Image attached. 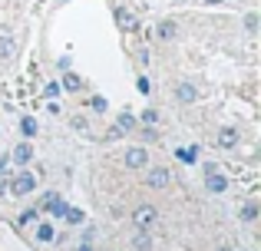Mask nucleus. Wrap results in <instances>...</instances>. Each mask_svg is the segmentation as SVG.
Here are the masks:
<instances>
[{
	"mask_svg": "<svg viewBox=\"0 0 261 251\" xmlns=\"http://www.w3.org/2000/svg\"><path fill=\"white\" fill-rule=\"evenodd\" d=\"M37 221H40V212H37V208H27V212L20 215V225H37Z\"/></svg>",
	"mask_w": 261,
	"mask_h": 251,
	"instance_id": "21",
	"label": "nucleus"
},
{
	"mask_svg": "<svg viewBox=\"0 0 261 251\" xmlns=\"http://www.w3.org/2000/svg\"><path fill=\"white\" fill-rule=\"evenodd\" d=\"M7 169H10V155H0V179H4V175H10Z\"/></svg>",
	"mask_w": 261,
	"mask_h": 251,
	"instance_id": "29",
	"label": "nucleus"
},
{
	"mask_svg": "<svg viewBox=\"0 0 261 251\" xmlns=\"http://www.w3.org/2000/svg\"><path fill=\"white\" fill-rule=\"evenodd\" d=\"M122 135H126V132H122L119 126H109V132H106V142H116V139H122Z\"/></svg>",
	"mask_w": 261,
	"mask_h": 251,
	"instance_id": "27",
	"label": "nucleus"
},
{
	"mask_svg": "<svg viewBox=\"0 0 261 251\" xmlns=\"http://www.w3.org/2000/svg\"><path fill=\"white\" fill-rule=\"evenodd\" d=\"M175 4H185V0H175Z\"/></svg>",
	"mask_w": 261,
	"mask_h": 251,
	"instance_id": "35",
	"label": "nucleus"
},
{
	"mask_svg": "<svg viewBox=\"0 0 261 251\" xmlns=\"http://www.w3.org/2000/svg\"><path fill=\"white\" fill-rule=\"evenodd\" d=\"M126 169L129 172H142V169L149 165V149L146 146H133V149H126Z\"/></svg>",
	"mask_w": 261,
	"mask_h": 251,
	"instance_id": "2",
	"label": "nucleus"
},
{
	"mask_svg": "<svg viewBox=\"0 0 261 251\" xmlns=\"http://www.w3.org/2000/svg\"><path fill=\"white\" fill-rule=\"evenodd\" d=\"M60 90H66V93H80V90H83V79H80L76 73L63 70V79H60Z\"/></svg>",
	"mask_w": 261,
	"mask_h": 251,
	"instance_id": "12",
	"label": "nucleus"
},
{
	"mask_svg": "<svg viewBox=\"0 0 261 251\" xmlns=\"http://www.w3.org/2000/svg\"><path fill=\"white\" fill-rule=\"evenodd\" d=\"M245 30H248V33H255V30H258V13H255V10L245 13Z\"/></svg>",
	"mask_w": 261,
	"mask_h": 251,
	"instance_id": "22",
	"label": "nucleus"
},
{
	"mask_svg": "<svg viewBox=\"0 0 261 251\" xmlns=\"http://www.w3.org/2000/svg\"><path fill=\"white\" fill-rule=\"evenodd\" d=\"M175 159L182 162V165H192V162L198 159V149H195V146H189V149H175Z\"/></svg>",
	"mask_w": 261,
	"mask_h": 251,
	"instance_id": "17",
	"label": "nucleus"
},
{
	"mask_svg": "<svg viewBox=\"0 0 261 251\" xmlns=\"http://www.w3.org/2000/svg\"><path fill=\"white\" fill-rule=\"evenodd\" d=\"M113 13H116V26H119L122 33H126V30H133V26H136V17H133V10H129V7H122V4H119Z\"/></svg>",
	"mask_w": 261,
	"mask_h": 251,
	"instance_id": "10",
	"label": "nucleus"
},
{
	"mask_svg": "<svg viewBox=\"0 0 261 251\" xmlns=\"http://www.w3.org/2000/svg\"><path fill=\"white\" fill-rule=\"evenodd\" d=\"M155 218H159V212H155L152 205H139V208L133 212V225L139 228V232H149V228L155 225Z\"/></svg>",
	"mask_w": 261,
	"mask_h": 251,
	"instance_id": "3",
	"label": "nucleus"
},
{
	"mask_svg": "<svg viewBox=\"0 0 261 251\" xmlns=\"http://www.w3.org/2000/svg\"><path fill=\"white\" fill-rule=\"evenodd\" d=\"M169 182H172L169 169H162V165H146V185H149V188H169Z\"/></svg>",
	"mask_w": 261,
	"mask_h": 251,
	"instance_id": "4",
	"label": "nucleus"
},
{
	"mask_svg": "<svg viewBox=\"0 0 261 251\" xmlns=\"http://www.w3.org/2000/svg\"><path fill=\"white\" fill-rule=\"evenodd\" d=\"M242 142V132H238L235 126H222L218 129V135H215V146L218 149H225V152H231V149Z\"/></svg>",
	"mask_w": 261,
	"mask_h": 251,
	"instance_id": "6",
	"label": "nucleus"
},
{
	"mask_svg": "<svg viewBox=\"0 0 261 251\" xmlns=\"http://www.w3.org/2000/svg\"><path fill=\"white\" fill-rule=\"evenodd\" d=\"M43 93H46V99H57L63 90H60V83H46V90H43Z\"/></svg>",
	"mask_w": 261,
	"mask_h": 251,
	"instance_id": "26",
	"label": "nucleus"
},
{
	"mask_svg": "<svg viewBox=\"0 0 261 251\" xmlns=\"http://www.w3.org/2000/svg\"><path fill=\"white\" fill-rule=\"evenodd\" d=\"M215 251H235V248H231V245H218Z\"/></svg>",
	"mask_w": 261,
	"mask_h": 251,
	"instance_id": "32",
	"label": "nucleus"
},
{
	"mask_svg": "<svg viewBox=\"0 0 261 251\" xmlns=\"http://www.w3.org/2000/svg\"><path fill=\"white\" fill-rule=\"evenodd\" d=\"M37 132H40L37 119H30V116H23V119H20V135H23V139H33Z\"/></svg>",
	"mask_w": 261,
	"mask_h": 251,
	"instance_id": "15",
	"label": "nucleus"
},
{
	"mask_svg": "<svg viewBox=\"0 0 261 251\" xmlns=\"http://www.w3.org/2000/svg\"><path fill=\"white\" fill-rule=\"evenodd\" d=\"M139 123H142V126H155V123H159V113H155V109H146V113L139 116Z\"/></svg>",
	"mask_w": 261,
	"mask_h": 251,
	"instance_id": "23",
	"label": "nucleus"
},
{
	"mask_svg": "<svg viewBox=\"0 0 261 251\" xmlns=\"http://www.w3.org/2000/svg\"><path fill=\"white\" fill-rule=\"evenodd\" d=\"M80 251H93V245H89V241H83V245H80Z\"/></svg>",
	"mask_w": 261,
	"mask_h": 251,
	"instance_id": "31",
	"label": "nucleus"
},
{
	"mask_svg": "<svg viewBox=\"0 0 261 251\" xmlns=\"http://www.w3.org/2000/svg\"><path fill=\"white\" fill-rule=\"evenodd\" d=\"M0 195H10V185H7V175L0 179Z\"/></svg>",
	"mask_w": 261,
	"mask_h": 251,
	"instance_id": "30",
	"label": "nucleus"
},
{
	"mask_svg": "<svg viewBox=\"0 0 261 251\" xmlns=\"http://www.w3.org/2000/svg\"><path fill=\"white\" fill-rule=\"evenodd\" d=\"M205 188H208L212 195H222V192H228V179L222 175V169H218V172H205Z\"/></svg>",
	"mask_w": 261,
	"mask_h": 251,
	"instance_id": "8",
	"label": "nucleus"
},
{
	"mask_svg": "<svg viewBox=\"0 0 261 251\" xmlns=\"http://www.w3.org/2000/svg\"><path fill=\"white\" fill-rule=\"evenodd\" d=\"M255 218H258V205H255V202H248V205L242 208V221H248V225H251Z\"/></svg>",
	"mask_w": 261,
	"mask_h": 251,
	"instance_id": "20",
	"label": "nucleus"
},
{
	"mask_svg": "<svg viewBox=\"0 0 261 251\" xmlns=\"http://www.w3.org/2000/svg\"><path fill=\"white\" fill-rule=\"evenodd\" d=\"M63 221H66V225H73V228H76V225H83V221H86L83 208H66V212H63Z\"/></svg>",
	"mask_w": 261,
	"mask_h": 251,
	"instance_id": "16",
	"label": "nucleus"
},
{
	"mask_svg": "<svg viewBox=\"0 0 261 251\" xmlns=\"http://www.w3.org/2000/svg\"><path fill=\"white\" fill-rule=\"evenodd\" d=\"M136 90H139L142 96H149V90H152V83H149V76H139V79H136Z\"/></svg>",
	"mask_w": 261,
	"mask_h": 251,
	"instance_id": "25",
	"label": "nucleus"
},
{
	"mask_svg": "<svg viewBox=\"0 0 261 251\" xmlns=\"http://www.w3.org/2000/svg\"><path fill=\"white\" fill-rule=\"evenodd\" d=\"M133 245H136V251H149V248H152V238H149V232H139Z\"/></svg>",
	"mask_w": 261,
	"mask_h": 251,
	"instance_id": "19",
	"label": "nucleus"
},
{
	"mask_svg": "<svg viewBox=\"0 0 261 251\" xmlns=\"http://www.w3.org/2000/svg\"><path fill=\"white\" fill-rule=\"evenodd\" d=\"M178 37V23L175 20H159V23H155V40H175Z\"/></svg>",
	"mask_w": 261,
	"mask_h": 251,
	"instance_id": "9",
	"label": "nucleus"
},
{
	"mask_svg": "<svg viewBox=\"0 0 261 251\" xmlns=\"http://www.w3.org/2000/svg\"><path fill=\"white\" fill-rule=\"evenodd\" d=\"M205 4H208V7H215V4H225V0H205Z\"/></svg>",
	"mask_w": 261,
	"mask_h": 251,
	"instance_id": "33",
	"label": "nucleus"
},
{
	"mask_svg": "<svg viewBox=\"0 0 261 251\" xmlns=\"http://www.w3.org/2000/svg\"><path fill=\"white\" fill-rule=\"evenodd\" d=\"M40 208H43L50 218H63V212H66L70 205H66V202L60 199L57 192H46V195H43V202H40Z\"/></svg>",
	"mask_w": 261,
	"mask_h": 251,
	"instance_id": "5",
	"label": "nucleus"
},
{
	"mask_svg": "<svg viewBox=\"0 0 261 251\" xmlns=\"http://www.w3.org/2000/svg\"><path fill=\"white\" fill-rule=\"evenodd\" d=\"M73 129H76V132H89V123H86V116H76V119H73Z\"/></svg>",
	"mask_w": 261,
	"mask_h": 251,
	"instance_id": "28",
	"label": "nucleus"
},
{
	"mask_svg": "<svg viewBox=\"0 0 261 251\" xmlns=\"http://www.w3.org/2000/svg\"><path fill=\"white\" fill-rule=\"evenodd\" d=\"M0 57H4V60L17 57V43H13L10 37H0Z\"/></svg>",
	"mask_w": 261,
	"mask_h": 251,
	"instance_id": "18",
	"label": "nucleus"
},
{
	"mask_svg": "<svg viewBox=\"0 0 261 251\" xmlns=\"http://www.w3.org/2000/svg\"><path fill=\"white\" fill-rule=\"evenodd\" d=\"M175 99H178L182 106H189V103H195V99H198V90H195L192 83H178V86H175Z\"/></svg>",
	"mask_w": 261,
	"mask_h": 251,
	"instance_id": "11",
	"label": "nucleus"
},
{
	"mask_svg": "<svg viewBox=\"0 0 261 251\" xmlns=\"http://www.w3.org/2000/svg\"><path fill=\"white\" fill-rule=\"evenodd\" d=\"M60 4H70V0H60Z\"/></svg>",
	"mask_w": 261,
	"mask_h": 251,
	"instance_id": "34",
	"label": "nucleus"
},
{
	"mask_svg": "<svg viewBox=\"0 0 261 251\" xmlns=\"http://www.w3.org/2000/svg\"><path fill=\"white\" fill-rule=\"evenodd\" d=\"M7 185H10V195H17V199H23V195H30L33 188H37V175L33 172H17L13 179H7Z\"/></svg>",
	"mask_w": 261,
	"mask_h": 251,
	"instance_id": "1",
	"label": "nucleus"
},
{
	"mask_svg": "<svg viewBox=\"0 0 261 251\" xmlns=\"http://www.w3.org/2000/svg\"><path fill=\"white\" fill-rule=\"evenodd\" d=\"M10 162H13V165H20V169H27V165L33 162V146H30V142H20V146H13Z\"/></svg>",
	"mask_w": 261,
	"mask_h": 251,
	"instance_id": "7",
	"label": "nucleus"
},
{
	"mask_svg": "<svg viewBox=\"0 0 261 251\" xmlns=\"http://www.w3.org/2000/svg\"><path fill=\"white\" fill-rule=\"evenodd\" d=\"M116 126H119L122 132H133V129L139 126V119H136V116H133V113H129V109H122L119 116H116Z\"/></svg>",
	"mask_w": 261,
	"mask_h": 251,
	"instance_id": "13",
	"label": "nucleus"
},
{
	"mask_svg": "<svg viewBox=\"0 0 261 251\" xmlns=\"http://www.w3.org/2000/svg\"><path fill=\"white\" fill-rule=\"evenodd\" d=\"M53 238H57V228H53L50 221H37V241L46 245V241H53Z\"/></svg>",
	"mask_w": 261,
	"mask_h": 251,
	"instance_id": "14",
	"label": "nucleus"
},
{
	"mask_svg": "<svg viewBox=\"0 0 261 251\" xmlns=\"http://www.w3.org/2000/svg\"><path fill=\"white\" fill-rule=\"evenodd\" d=\"M89 106H93V109H96V113H106V109H109V103H106V96H93V99H89Z\"/></svg>",
	"mask_w": 261,
	"mask_h": 251,
	"instance_id": "24",
	"label": "nucleus"
}]
</instances>
